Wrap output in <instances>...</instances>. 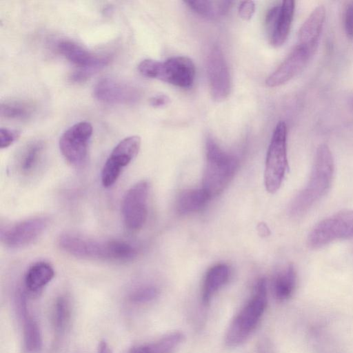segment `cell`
<instances>
[{
	"instance_id": "cell-1",
	"label": "cell",
	"mask_w": 353,
	"mask_h": 353,
	"mask_svg": "<svg viewBox=\"0 0 353 353\" xmlns=\"http://www.w3.org/2000/svg\"><path fill=\"white\" fill-rule=\"evenodd\" d=\"M334 171V158L330 148L324 143L319 145L308 183L291 205L290 212L293 215H302L327 193L332 183Z\"/></svg>"
},
{
	"instance_id": "cell-2",
	"label": "cell",
	"mask_w": 353,
	"mask_h": 353,
	"mask_svg": "<svg viewBox=\"0 0 353 353\" xmlns=\"http://www.w3.org/2000/svg\"><path fill=\"white\" fill-rule=\"evenodd\" d=\"M205 156L202 188L211 199L220 194L230 183L237 171L239 161L211 138L206 141Z\"/></svg>"
},
{
	"instance_id": "cell-3",
	"label": "cell",
	"mask_w": 353,
	"mask_h": 353,
	"mask_svg": "<svg viewBox=\"0 0 353 353\" xmlns=\"http://www.w3.org/2000/svg\"><path fill=\"white\" fill-rule=\"evenodd\" d=\"M266 305V282L261 279L257 282L252 296L230 324L225 338L228 346H238L248 339L259 324Z\"/></svg>"
},
{
	"instance_id": "cell-4",
	"label": "cell",
	"mask_w": 353,
	"mask_h": 353,
	"mask_svg": "<svg viewBox=\"0 0 353 353\" xmlns=\"http://www.w3.org/2000/svg\"><path fill=\"white\" fill-rule=\"evenodd\" d=\"M138 70L144 77L182 88H189L193 85L196 73L193 61L183 56L173 57L163 62L145 59L139 64Z\"/></svg>"
},
{
	"instance_id": "cell-5",
	"label": "cell",
	"mask_w": 353,
	"mask_h": 353,
	"mask_svg": "<svg viewBox=\"0 0 353 353\" xmlns=\"http://www.w3.org/2000/svg\"><path fill=\"white\" fill-rule=\"evenodd\" d=\"M287 125L279 121L274 130L268 147L264 181L270 193L276 192L281 187L288 169L287 157Z\"/></svg>"
},
{
	"instance_id": "cell-6",
	"label": "cell",
	"mask_w": 353,
	"mask_h": 353,
	"mask_svg": "<svg viewBox=\"0 0 353 353\" xmlns=\"http://www.w3.org/2000/svg\"><path fill=\"white\" fill-rule=\"evenodd\" d=\"M353 237V210L337 212L319 222L310 231L307 244L319 248L336 240Z\"/></svg>"
},
{
	"instance_id": "cell-7",
	"label": "cell",
	"mask_w": 353,
	"mask_h": 353,
	"mask_svg": "<svg viewBox=\"0 0 353 353\" xmlns=\"http://www.w3.org/2000/svg\"><path fill=\"white\" fill-rule=\"evenodd\" d=\"M58 51L66 59L79 68L71 75L74 82H83L94 73L105 67L110 58L97 56L87 50L81 46L69 40L60 41L57 45Z\"/></svg>"
},
{
	"instance_id": "cell-8",
	"label": "cell",
	"mask_w": 353,
	"mask_h": 353,
	"mask_svg": "<svg viewBox=\"0 0 353 353\" xmlns=\"http://www.w3.org/2000/svg\"><path fill=\"white\" fill-rule=\"evenodd\" d=\"M150 185L141 181L125 192L121 203V214L125 228L130 232L140 230L147 219Z\"/></svg>"
},
{
	"instance_id": "cell-9",
	"label": "cell",
	"mask_w": 353,
	"mask_h": 353,
	"mask_svg": "<svg viewBox=\"0 0 353 353\" xmlns=\"http://www.w3.org/2000/svg\"><path fill=\"white\" fill-rule=\"evenodd\" d=\"M92 131V126L89 122L81 121L62 134L59 142V149L70 164L79 166L85 162Z\"/></svg>"
},
{
	"instance_id": "cell-10",
	"label": "cell",
	"mask_w": 353,
	"mask_h": 353,
	"mask_svg": "<svg viewBox=\"0 0 353 353\" xmlns=\"http://www.w3.org/2000/svg\"><path fill=\"white\" fill-rule=\"evenodd\" d=\"M140 147V137L133 135L124 138L114 148L101 171L104 187L109 188L117 181L123 168L136 157Z\"/></svg>"
},
{
	"instance_id": "cell-11",
	"label": "cell",
	"mask_w": 353,
	"mask_h": 353,
	"mask_svg": "<svg viewBox=\"0 0 353 353\" xmlns=\"http://www.w3.org/2000/svg\"><path fill=\"white\" fill-rule=\"evenodd\" d=\"M48 225V219L44 216H35L20 221L1 229V242L11 248L28 245L43 234Z\"/></svg>"
},
{
	"instance_id": "cell-12",
	"label": "cell",
	"mask_w": 353,
	"mask_h": 353,
	"mask_svg": "<svg viewBox=\"0 0 353 353\" xmlns=\"http://www.w3.org/2000/svg\"><path fill=\"white\" fill-rule=\"evenodd\" d=\"M207 74L213 100H225L230 92V75L224 54L217 46H214L208 55Z\"/></svg>"
},
{
	"instance_id": "cell-13",
	"label": "cell",
	"mask_w": 353,
	"mask_h": 353,
	"mask_svg": "<svg viewBox=\"0 0 353 353\" xmlns=\"http://www.w3.org/2000/svg\"><path fill=\"white\" fill-rule=\"evenodd\" d=\"M61 250L72 256L107 261L106 241H98L72 232L61 234L57 241Z\"/></svg>"
},
{
	"instance_id": "cell-14",
	"label": "cell",
	"mask_w": 353,
	"mask_h": 353,
	"mask_svg": "<svg viewBox=\"0 0 353 353\" xmlns=\"http://www.w3.org/2000/svg\"><path fill=\"white\" fill-rule=\"evenodd\" d=\"M295 3L285 0L279 6L270 8L265 17V25L270 43L274 47L282 46L286 41L292 22Z\"/></svg>"
},
{
	"instance_id": "cell-15",
	"label": "cell",
	"mask_w": 353,
	"mask_h": 353,
	"mask_svg": "<svg viewBox=\"0 0 353 353\" xmlns=\"http://www.w3.org/2000/svg\"><path fill=\"white\" fill-rule=\"evenodd\" d=\"M93 94L97 100L106 103H133L140 97L136 87L112 77L100 79L94 87Z\"/></svg>"
},
{
	"instance_id": "cell-16",
	"label": "cell",
	"mask_w": 353,
	"mask_h": 353,
	"mask_svg": "<svg viewBox=\"0 0 353 353\" xmlns=\"http://www.w3.org/2000/svg\"><path fill=\"white\" fill-rule=\"evenodd\" d=\"M312 55L305 48L297 44L266 79L265 84L268 87L274 88L287 83L303 69Z\"/></svg>"
},
{
	"instance_id": "cell-17",
	"label": "cell",
	"mask_w": 353,
	"mask_h": 353,
	"mask_svg": "<svg viewBox=\"0 0 353 353\" xmlns=\"http://www.w3.org/2000/svg\"><path fill=\"white\" fill-rule=\"evenodd\" d=\"M17 312L23 324V345L26 352L36 353L42 347V336L37 321L29 312L26 292L18 290L15 294Z\"/></svg>"
},
{
	"instance_id": "cell-18",
	"label": "cell",
	"mask_w": 353,
	"mask_h": 353,
	"mask_svg": "<svg viewBox=\"0 0 353 353\" xmlns=\"http://www.w3.org/2000/svg\"><path fill=\"white\" fill-rule=\"evenodd\" d=\"M325 19V9L322 5L316 7L301 26L298 32L299 45L312 54L316 50Z\"/></svg>"
},
{
	"instance_id": "cell-19",
	"label": "cell",
	"mask_w": 353,
	"mask_h": 353,
	"mask_svg": "<svg viewBox=\"0 0 353 353\" xmlns=\"http://www.w3.org/2000/svg\"><path fill=\"white\" fill-rule=\"evenodd\" d=\"M45 152V145L41 141L28 143L19 153L17 167L19 172L24 176L32 175L40 166Z\"/></svg>"
},
{
	"instance_id": "cell-20",
	"label": "cell",
	"mask_w": 353,
	"mask_h": 353,
	"mask_svg": "<svg viewBox=\"0 0 353 353\" xmlns=\"http://www.w3.org/2000/svg\"><path fill=\"white\" fill-rule=\"evenodd\" d=\"M230 269L225 264H217L207 272L202 288L201 298L204 305H208L213 296L228 281Z\"/></svg>"
},
{
	"instance_id": "cell-21",
	"label": "cell",
	"mask_w": 353,
	"mask_h": 353,
	"mask_svg": "<svg viewBox=\"0 0 353 353\" xmlns=\"http://www.w3.org/2000/svg\"><path fill=\"white\" fill-rule=\"evenodd\" d=\"M54 276V269L49 263H36L29 268L25 275V289L32 294L38 293L50 282Z\"/></svg>"
},
{
	"instance_id": "cell-22",
	"label": "cell",
	"mask_w": 353,
	"mask_h": 353,
	"mask_svg": "<svg viewBox=\"0 0 353 353\" xmlns=\"http://www.w3.org/2000/svg\"><path fill=\"white\" fill-rule=\"evenodd\" d=\"M183 339L181 332H171L155 341L135 345L129 353H174Z\"/></svg>"
},
{
	"instance_id": "cell-23",
	"label": "cell",
	"mask_w": 353,
	"mask_h": 353,
	"mask_svg": "<svg viewBox=\"0 0 353 353\" xmlns=\"http://www.w3.org/2000/svg\"><path fill=\"white\" fill-rule=\"evenodd\" d=\"M210 199L203 188L185 190L178 196L176 209L181 214L195 212L201 210Z\"/></svg>"
},
{
	"instance_id": "cell-24",
	"label": "cell",
	"mask_w": 353,
	"mask_h": 353,
	"mask_svg": "<svg viewBox=\"0 0 353 353\" xmlns=\"http://www.w3.org/2000/svg\"><path fill=\"white\" fill-rule=\"evenodd\" d=\"M296 285V274L292 264L279 271L273 280V292L276 299L285 301L292 296Z\"/></svg>"
},
{
	"instance_id": "cell-25",
	"label": "cell",
	"mask_w": 353,
	"mask_h": 353,
	"mask_svg": "<svg viewBox=\"0 0 353 353\" xmlns=\"http://www.w3.org/2000/svg\"><path fill=\"white\" fill-rule=\"evenodd\" d=\"M184 2L198 14L211 19H216L225 16L232 3V1L226 0H195Z\"/></svg>"
},
{
	"instance_id": "cell-26",
	"label": "cell",
	"mask_w": 353,
	"mask_h": 353,
	"mask_svg": "<svg viewBox=\"0 0 353 353\" xmlns=\"http://www.w3.org/2000/svg\"><path fill=\"white\" fill-rule=\"evenodd\" d=\"M35 105L24 99H8L1 104V116L10 120H26L35 112Z\"/></svg>"
},
{
	"instance_id": "cell-27",
	"label": "cell",
	"mask_w": 353,
	"mask_h": 353,
	"mask_svg": "<svg viewBox=\"0 0 353 353\" xmlns=\"http://www.w3.org/2000/svg\"><path fill=\"white\" fill-rule=\"evenodd\" d=\"M71 317V308L68 299L64 296L57 297L52 312V322L57 334H63L67 329Z\"/></svg>"
},
{
	"instance_id": "cell-28",
	"label": "cell",
	"mask_w": 353,
	"mask_h": 353,
	"mask_svg": "<svg viewBox=\"0 0 353 353\" xmlns=\"http://www.w3.org/2000/svg\"><path fill=\"white\" fill-rule=\"evenodd\" d=\"M108 261L126 262L132 260L137 250L130 243L121 240L107 241Z\"/></svg>"
},
{
	"instance_id": "cell-29",
	"label": "cell",
	"mask_w": 353,
	"mask_h": 353,
	"mask_svg": "<svg viewBox=\"0 0 353 353\" xmlns=\"http://www.w3.org/2000/svg\"><path fill=\"white\" fill-rule=\"evenodd\" d=\"M158 294V290L153 285H143L132 290L128 299L131 303L140 304L150 302Z\"/></svg>"
},
{
	"instance_id": "cell-30",
	"label": "cell",
	"mask_w": 353,
	"mask_h": 353,
	"mask_svg": "<svg viewBox=\"0 0 353 353\" xmlns=\"http://www.w3.org/2000/svg\"><path fill=\"white\" fill-rule=\"evenodd\" d=\"M343 24L347 37L353 39V1L348 2L345 7Z\"/></svg>"
},
{
	"instance_id": "cell-31",
	"label": "cell",
	"mask_w": 353,
	"mask_h": 353,
	"mask_svg": "<svg viewBox=\"0 0 353 353\" xmlns=\"http://www.w3.org/2000/svg\"><path fill=\"white\" fill-rule=\"evenodd\" d=\"M19 137L17 131L1 128L0 129V148H6L12 145Z\"/></svg>"
},
{
	"instance_id": "cell-32",
	"label": "cell",
	"mask_w": 353,
	"mask_h": 353,
	"mask_svg": "<svg viewBox=\"0 0 353 353\" xmlns=\"http://www.w3.org/2000/svg\"><path fill=\"white\" fill-rule=\"evenodd\" d=\"M255 11V4L252 1H242L239 7V17L244 21L250 20Z\"/></svg>"
},
{
	"instance_id": "cell-33",
	"label": "cell",
	"mask_w": 353,
	"mask_h": 353,
	"mask_svg": "<svg viewBox=\"0 0 353 353\" xmlns=\"http://www.w3.org/2000/svg\"><path fill=\"white\" fill-rule=\"evenodd\" d=\"M170 103V99L165 94H158L150 99V104L154 108H162Z\"/></svg>"
},
{
	"instance_id": "cell-34",
	"label": "cell",
	"mask_w": 353,
	"mask_h": 353,
	"mask_svg": "<svg viewBox=\"0 0 353 353\" xmlns=\"http://www.w3.org/2000/svg\"><path fill=\"white\" fill-rule=\"evenodd\" d=\"M97 353H112V351L108 343L102 340L98 344Z\"/></svg>"
}]
</instances>
